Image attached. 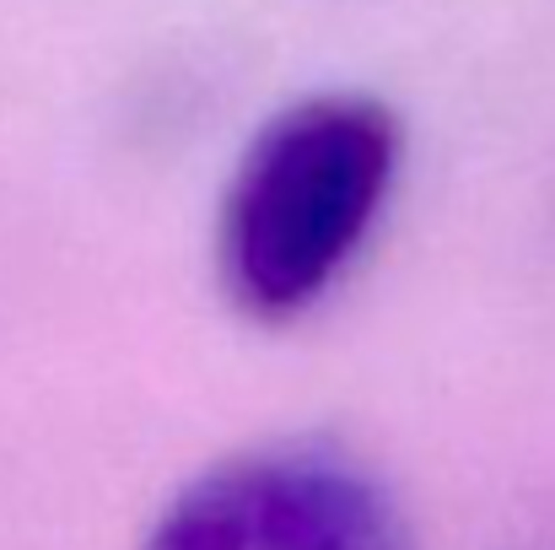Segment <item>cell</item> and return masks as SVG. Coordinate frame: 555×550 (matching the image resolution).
I'll return each mask as SVG.
<instances>
[{
    "label": "cell",
    "mask_w": 555,
    "mask_h": 550,
    "mask_svg": "<svg viewBox=\"0 0 555 550\" xmlns=\"http://www.w3.org/2000/svg\"><path fill=\"white\" fill-rule=\"evenodd\" d=\"M388 481L330 443H264L199 470L135 550H410Z\"/></svg>",
    "instance_id": "obj_2"
},
{
    "label": "cell",
    "mask_w": 555,
    "mask_h": 550,
    "mask_svg": "<svg viewBox=\"0 0 555 550\" xmlns=\"http://www.w3.org/2000/svg\"><path fill=\"white\" fill-rule=\"evenodd\" d=\"M404 130L367 92H313L259 125L216 216V276L254 324L313 314L367 248Z\"/></svg>",
    "instance_id": "obj_1"
}]
</instances>
